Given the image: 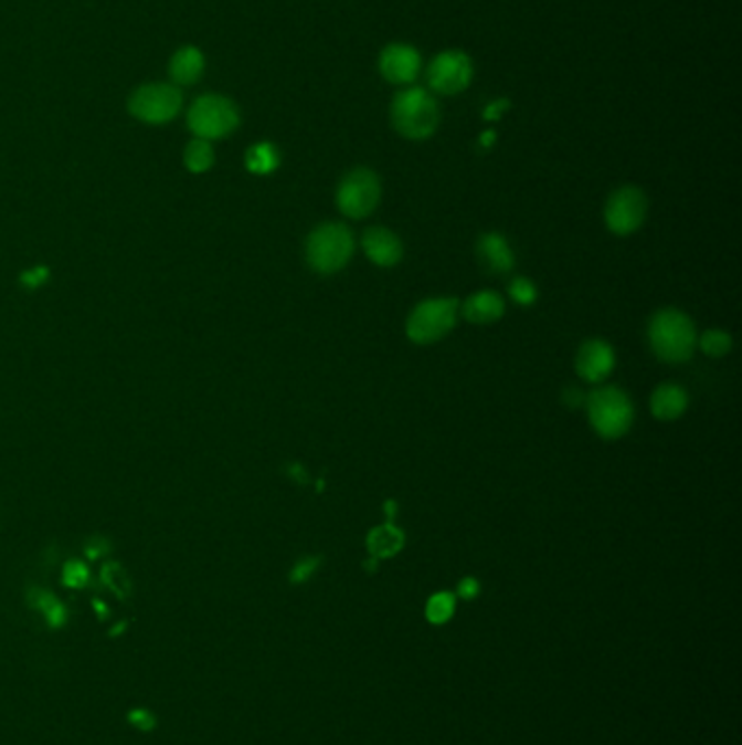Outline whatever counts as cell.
Instances as JSON below:
<instances>
[{"instance_id":"6da1fadb","label":"cell","mask_w":742,"mask_h":745,"mask_svg":"<svg viewBox=\"0 0 742 745\" xmlns=\"http://www.w3.org/2000/svg\"><path fill=\"white\" fill-rule=\"evenodd\" d=\"M390 120L405 140H427L441 125V105L436 96L418 85L399 90L390 103Z\"/></svg>"},{"instance_id":"9a60e30c","label":"cell","mask_w":742,"mask_h":745,"mask_svg":"<svg viewBox=\"0 0 742 745\" xmlns=\"http://www.w3.org/2000/svg\"><path fill=\"white\" fill-rule=\"evenodd\" d=\"M168 73L174 85H194L205 73V55L197 46H183L172 55Z\"/></svg>"},{"instance_id":"f546056e","label":"cell","mask_w":742,"mask_h":745,"mask_svg":"<svg viewBox=\"0 0 742 745\" xmlns=\"http://www.w3.org/2000/svg\"><path fill=\"white\" fill-rule=\"evenodd\" d=\"M508 107V103L506 101H501V105H499V101H495V103H490V107L486 109V118L488 120H495V118H499L501 116V112Z\"/></svg>"},{"instance_id":"cb8c5ba5","label":"cell","mask_w":742,"mask_h":745,"mask_svg":"<svg viewBox=\"0 0 742 745\" xmlns=\"http://www.w3.org/2000/svg\"><path fill=\"white\" fill-rule=\"evenodd\" d=\"M89 580V569L85 567V563L81 560H71L66 567H64V585L66 587H73V589H81L85 587Z\"/></svg>"},{"instance_id":"7c38bea8","label":"cell","mask_w":742,"mask_h":745,"mask_svg":"<svg viewBox=\"0 0 742 745\" xmlns=\"http://www.w3.org/2000/svg\"><path fill=\"white\" fill-rule=\"evenodd\" d=\"M577 372L591 381V384H598L603 381L610 372L614 371L616 367V356L614 349L605 343V340H589L582 345L580 354H577Z\"/></svg>"},{"instance_id":"277c9868","label":"cell","mask_w":742,"mask_h":745,"mask_svg":"<svg viewBox=\"0 0 742 745\" xmlns=\"http://www.w3.org/2000/svg\"><path fill=\"white\" fill-rule=\"evenodd\" d=\"M586 408L594 432L607 441L625 437L634 423L632 399L614 386L593 390L586 397Z\"/></svg>"},{"instance_id":"ffe728a7","label":"cell","mask_w":742,"mask_h":745,"mask_svg":"<svg viewBox=\"0 0 742 745\" xmlns=\"http://www.w3.org/2000/svg\"><path fill=\"white\" fill-rule=\"evenodd\" d=\"M26 599H29V604H31L33 608H38V610L44 612L46 621H49L53 628H62V626L66 623L68 612H66L64 604H62L57 597L53 596V594H49L46 589H31Z\"/></svg>"},{"instance_id":"8fae6325","label":"cell","mask_w":742,"mask_h":745,"mask_svg":"<svg viewBox=\"0 0 742 745\" xmlns=\"http://www.w3.org/2000/svg\"><path fill=\"white\" fill-rule=\"evenodd\" d=\"M377 69L388 83L407 87L416 81V76L421 73L423 57L412 44L392 42V44L383 46V51L379 53Z\"/></svg>"},{"instance_id":"2e32d148","label":"cell","mask_w":742,"mask_h":745,"mask_svg":"<svg viewBox=\"0 0 742 745\" xmlns=\"http://www.w3.org/2000/svg\"><path fill=\"white\" fill-rule=\"evenodd\" d=\"M462 314L466 321L475 325H490V323H497L506 314V303L497 293L484 291L464 301Z\"/></svg>"},{"instance_id":"5bb4252c","label":"cell","mask_w":742,"mask_h":745,"mask_svg":"<svg viewBox=\"0 0 742 745\" xmlns=\"http://www.w3.org/2000/svg\"><path fill=\"white\" fill-rule=\"evenodd\" d=\"M477 253H479V262L492 275H506L515 266V253L508 240L497 231H488L479 238Z\"/></svg>"},{"instance_id":"4fadbf2b","label":"cell","mask_w":742,"mask_h":745,"mask_svg":"<svg viewBox=\"0 0 742 745\" xmlns=\"http://www.w3.org/2000/svg\"><path fill=\"white\" fill-rule=\"evenodd\" d=\"M362 246L372 264L383 269L399 264L403 258V244L399 235L385 227H371L362 238Z\"/></svg>"},{"instance_id":"4316f807","label":"cell","mask_w":742,"mask_h":745,"mask_svg":"<svg viewBox=\"0 0 742 745\" xmlns=\"http://www.w3.org/2000/svg\"><path fill=\"white\" fill-rule=\"evenodd\" d=\"M318 558H303L300 563H297L295 565V569H293V574H290V580L295 583V585H300V583H307L309 578H311V574L318 569Z\"/></svg>"},{"instance_id":"30bf717a","label":"cell","mask_w":742,"mask_h":745,"mask_svg":"<svg viewBox=\"0 0 742 745\" xmlns=\"http://www.w3.org/2000/svg\"><path fill=\"white\" fill-rule=\"evenodd\" d=\"M647 197L640 188H618L605 206V223L616 235L634 233L647 219Z\"/></svg>"},{"instance_id":"1f68e13d","label":"cell","mask_w":742,"mask_h":745,"mask_svg":"<svg viewBox=\"0 0 742 745\" xmlns=\"http://www.w3.org/2000/svg\"><path fill=\"white\" fill-rule=\"evenodd\" d=\"M492 140H495V134H492V132H488V134H484V138H481V145H484V147H490V145H492Z\"/></svg>"},{"instance_id":"52a82bcc","label":"cell","mask_w":742,"mask_h":745,"mask_svg":"<svg viewBox=\"0 0 742 745\" xmlns=\"http://www.w3.org/2000/svg\"><path fill=\"white\" fill-rule=\"evenodd\" d=\"M183 105V94L174 83H147L129 96V112L147 125H166L177 118Z\"/></svg>"},{"instance_id":"8992f818","label":"cell","mask_w":742,"mask_h":745,"mask_svg":"<svg viewBox=\"0 0 742 745\" xmlns=\"http://www.w3.org/2000/svg\"><path fill=\"white\" fill-rule=\"evenodd\" d=\"M459 301L455 297H436L421 301L407 318V336L416 345H432L443 340L455 327Z\"/></svg>"},{"instance_id":"f1b7e54d","label":"cell","mask_w":742,"mask_h":745,"mask_svg":"<svg viewBox=\"0 0 742 745\" xmlns=\"http://www.w3.org/2000/svg\"><path fill=\"white\" fill-rule=\"evenodd\" d=\"M457 591H459V596L464 597V599H473V597L479 594V583L475 578H464L459 583Z\"/></svg>"},{"instance_id":"d6986e66","label":"cell","mask_w":742,"mask_h":745,"mask_svg":"<svg viewBox=\"0 0 742 745\" xmlns=\"http://www.w3.org/2000/svg\"><path fill=\"white\" fill-rule=\"evenodd\" d=\"M246 168L253 172V175H271L279 168L282 164V155L275 145L271 143H257L253 145L251 149L246 150Z\"/></svg>"},{"instance_id":"3957f363","label":"cell","mask_w":742,"mask_h":745,"mask_svg":"<svg viewBox=\"0 0 742 745\" xmlns=\"http://www.w3.org/2000/svg\"><path fill=\"white\" fill-rule=\"evenodd\" d=\"M307 262L320 275H333L342 271L356 251V238L342 223H325L316 227L307 238Z\"/></svg>"},{"instance_id":"7402d4cb","label":"cell","mask_w":742,"mask_h":745,"mask_svg":"<svg viewBox=\"0 0 742 745\" xmlns=\"http://www.w3.org/2000/svg\"><path fill=\"white\" fill-rule=\"evenodd\" d=\"M699 345L703 349V354L712 356V358H721L728 356L732 349V336L723 329H710L699 338Z\"/></svg>"},{"instance_id":"9c48e42d","label":"cell","mask_w":742,"mask_h":745,"mask_svg":"<svg viewBox=\"0 0 742 745\" xmlns=\"http://www.w3.org/2000/svg\"><path fill=\"white\" fill-rule=\"evenodd\" d=\"M473 76H475L473 60L457 49L438 53L427 69L430 90L445 96H455L464 92L470 85Z\"/></svg>"},{"instance_id":"ac0fdd59","label":"cell","mask_w":742,"mask_h":745,"mask_svg":"<svg viewBox=\"0 0 742 745\" xmlns=\"http://www.w3.org/2000/svg\"><path fill=\"white\" fill-rule=\"evenodd\" d=\"M405 543V536L399 527H394L392 523H385L381 527H374L367 538V545H369V552H371L372 558H392L394 554L401 552Z\"/></svg>"},{"instance_id":"603a6c76","label":"cell","mask_w":742,"mask_h":745,"mask_svg":"<svg viewBox=\"0 0 742 745\" xmlns=\"http://www.w3.org/2000/svg\"><path fill=\"white\" fill-rule=\"evenodd\" d=\"M453 612H455V597L451 594H436V596L430 597L425 615L432 623H436V626L446 623L453 617Z\"/></svg>"},{"instance_id":"e0dca14e","label":"cell","mask_w":742,"mask_h":745,"mask_svg":"<svg viewBox=\"0 0 742 745\" xmlns=\"http://www.w3.org/2000/svg\"><path fill=\"white\" fill-rule=\"evenodd\" d=\"M688 408V395L679 384H662L651 397V412L660 421H675Z\"/></svg>"},{"instance_id":"484cf974","label":"cell","mask_w":742,"mask_h":745,"mask_svg":"<svg viewBox=\"0 0 742 745\" xmlns=\"http://www.w3.org/2000/svg\"><path fill=\"white\" fill-rule=\"evenodd\" d=\"M49 277H51V273H49L46 266H33V269H29V271H24V273L20 275V282H22L26 288H40V286L46 284Z\"/></svg>"},{"instance_id":"44dd1931","label":"cell","mask_w":742,"mask_h":745,"mask_svg":"<svg viewBox=\"0 0 742 745\" xmlns=\"http://www.w3.org/2000/svg\"><path fill=\"white\" fill-rule=\"evenodd\" d=\"M214 159L216 157H214L212 143L201 140V138H194L192 143H188V147L183 150V164L194 175L208 172L214 166Z\"/></svg>"},{"instance_id":"ba28073f","label":"cell","mask_w":742,"mask_h":745,"mask_svg":"<svg viewBox=\"0 0 742 745\" xmlns=\"http://www.w3.org/2000/svg\"><path fill=\"white\" fill-rule=\"evenodd\" d=\"M381 201V181L371 168H353L338 186V210L349 219H367Z\"/></svg>"},{"instance_id":"4dcf8cb0","label":"cell","mask_w":742,"mask_h":745,"mask_svg":"<svg viewBox=\"0 0 742 745\" xmlns=\"http://www.w3.org/2000/svg\"><path fill=\"white\" fill-rule=\"evenodd\" d=\"M566 401H569V406H580L584 401V395L577 388H571L569 395H566Z\"/></svg>"},{"instance_id":"83f0119b","label":"cell","mask_w":742,"mask_h":745,"mask_svg":"<svg viewBox=\"0 0 742 745\" xmlns=\"http://www.w3.org/2000/svg\"><path fill=\"white\" fill-rule=\"evenodd\" d=\"M129 722L134 726H138L140 731H147V733L155 726V717H152V713H149V711H131Z\"/></svg>"},{"instance_id":"5b68a950","label":"cell","mask_w":742,"mask_h":745,"mask_svg":"<svg viewBox=\"0 0 742 745\" xmlns=\"http://www.w3.org/2000/svg\"><path fill=\"white\" fill-rule=\"evenodd\" d=\"M188 127L201 140H223L240 127V112L226 96L203 94L188 112Z\"/></svg>"},{"instance_id":"d4e9b609","label":"cell","mask_w":742,"mask_h":745,"mask_svg":"<svg viewBox=\"0 0 742 745\" xmlns=\"http://www.w3.org/2000/svg\"><path fill=\"white\" fill-rule=\"evenodd\" d=\"M510 297L515 298L520 305H531V303H536V298H538L536 284L529 282L527 277H517V280L510 284Z\"/></svg>"},{"instance_id":"7a4b0ae2","label":"cell","mask_w":742,"mask_h":745,"mask_svg":"<svg viewBox=\"0 0 742 745\" xmlns=\"http://www.w3.org/2000/svg\"><path fill=\"white\" fill-rule=\"evenodd\" d=\"M649 345L654 354L668 365H679L692 358L697 332L692 321L679 309H662L649 323Z\"/></svg>"}]
</instances>
